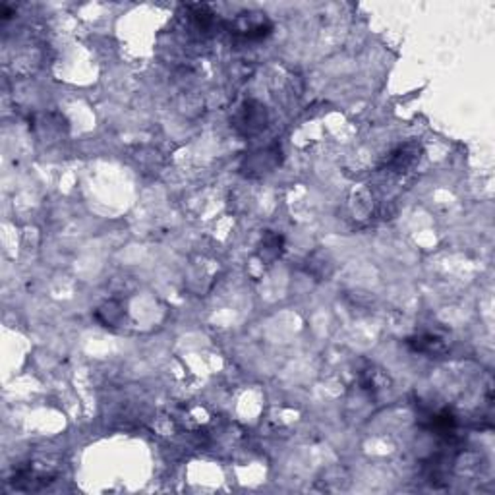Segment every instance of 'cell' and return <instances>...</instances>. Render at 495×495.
<instances>
[{
    "instance_id": "obj_4",
    "label": "cell",
    "mask_w": 495,
    "mask_h": 495,
    "mask_svg": "<svg viewBox=\"0 0 495 495\" xmlns=\"http://www.w3.org/2000/svg\"><path fill=\"white\" fill-rule=\"evenodd\" d=\"M282 252V236L279 234H267L262 242V258L267 262L277 260Z\"/></svg>"
},
{
    "instance_id": "obj_2",
    "label": "cell",
    "mask_w": 495,
    "mask_h": 495,
    "mask_svg": "<svg viewBox=\"0 0 495 495\" xmlns=\"http://www.w3.org/2000/svg\"><path fill=\"white\" fill-rule=\"evenodd\" d=\"M408 346H411L414 352H420V354L426 356H440L447 350V346L443 343V339L438 335H431V333H424V335H416L411 336L408 341Z\"/></svg>"
},
{
    "instance_id": "obj_3",
    "label": "cell",
    "mask_w": 495,
    "mask_h": 495,
    "mask_svg": "<svg viewBox=\"0 0 495 495\" xmlns=\"http://www.w3.org/2000/svg\"><path fill=\"white\" fill-rule=\"evenodd\" d=\"M263 157H252L250 163H248V174H263V172H271L273 168L277 167L279 163V147L273 145V147H267L265 151H262Z\"/></svg>"
},
{
    "instance_id": "obj_5",
    "label": "cell",
    "mask_w": 495,
    "mask_h": 495,
    "mask_svg": "<svg viewBox=\"0 0 495 495\" xmlns=\"http://www.w3.org/2000/svg\"><path fill=\"white\" fill-rule=\"evenodd\" d=\"M97 314H107V316H97V319L103 323L105 327H109V325H114V323L120 321L122 316H124V309L116 302H107L103 308L97 309Z\"/></svg>"
},
{
    "instance_id": "obj_1",
    "label": "cell",
    "mask_w": 495,
    "mask_h": 495,
    "mask_svg": "<svg viewBox=\"0 0 495 495\" xmlns=\"http://www.w3.org/2000/svg\"><path fill=\"white\" fill-rule=\"evenodd\" d=\"M265 122H267L265 107L250 101V103L244 105L242 111L236 114L234 126L242 134H246V136H253V134H258V132H262L265 128Z\"/></svg>"
}]
</instances>
